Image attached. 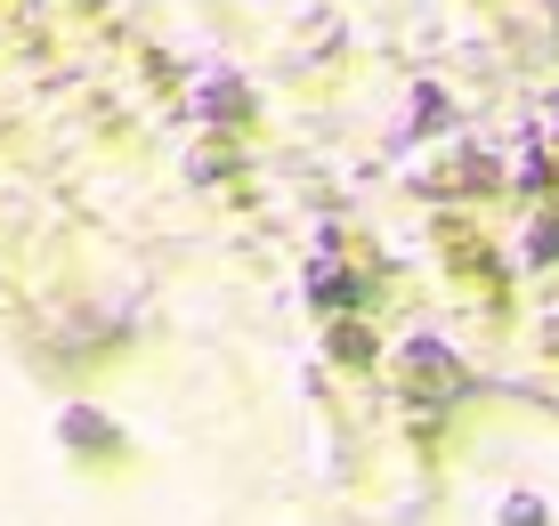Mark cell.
Listing matches in <instances>:
<instances>
[{
  "instance_id": "obj_1",
  "label": "cell",
  "mask_w": 559,
  "mask_h": 526,
  "mask_svg": "<svg viewBox=\"0 0 559 526\" xmlns=\"http://www.w3.org/2000/svg\"><path fill=\"white\" fill-rule=\"evenodd\" d=\"M503 526H551V518H544V502L519 494V502H503Z\"/></svg>"
}]
</instances>
